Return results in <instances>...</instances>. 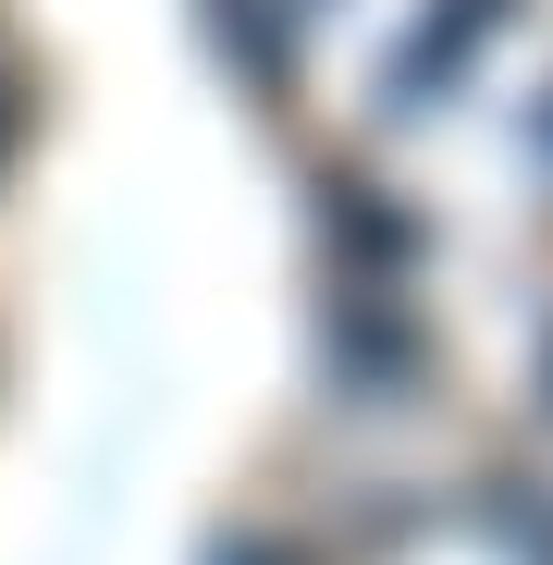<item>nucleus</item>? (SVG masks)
I'll return each instance as SVG.
<instances>
[{
  "instance_id": "obj_1",
  "label": "nucleus",
  "mask_w": 553,
  "mask_h": 565,
  "mask_svg": "<svg viewBox=\"0 0 553 565\" xmlns=\"http://www.w3.org/2000/svg\"><path fill=\"white\" fill-rule=\"evenodd\" d=\"M320 222V382L234 565H553V0H234Z\"/></svg>"
},
{
  "instance_id": "obj_2",
  "label": "nucleus",
  "mask_w": 553,
  "mask_h": 565,
  "mask_svg": "<svg viewBox=\"0 0 553 565\" xmlns=\"http://www.w3.org/2000/svg\"><path fill=\"white\" fill-rule=\"evenodd\" d=\"M0 160H13V13H0Z\"/></svg>"
}]
</instances>
